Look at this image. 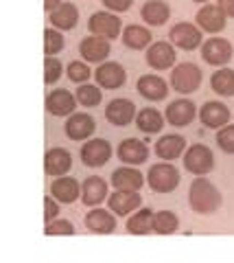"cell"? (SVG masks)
<instances>
[{
    "instance_id": "cell-39",
    "label": "cell",
    "mask_w": 234,
    "mask_h": 263,
    "mask_svg": "<svg viewBox=\"0 0 234 263\" xmlns=\"http://www.w3.org/2000/svg\"><path fill=\"white\" fill-rule=\"evenodd\" d=\"M46 235H75V226L68 219H53L46 224Z\"/></svg>"
},
{
    "instance_id": "cell-17",
    "label": "cell",
    "mask_w": 234,
    "mask_h": 263,
    "mask_svg": "<svg viewBox=\"0 0 234 263\" xmlns=\"http://www.w3.org/2000/svg\"><path fill=\"white\" fill-rule=\"evenodd\" d=\"M110 40L105 37H99V35H88L81 40L79 44V53L88 64H103V60L110 55Z\"/></svg>"
},
{
    "instance_id": "cell-2",
    "label": "cell",
    "mask_w": 234,
    "mask_h": 263,
    "mask_svg": "<svg viewBox=\"0 0 234 263\" xmlns=\"http://www.w3.org/2000/svg\"><path fill=\"white\" fill-rule=\"evenodd\" d=\"M171 86L180 95H193L201 86V68L193 62H182L173 66L171 70Z\"/></svg>"
},
{
    "instance_id": "cell-30",
    "label": "cell",
    "mask_w": 234,
    "mask_h": 263,
    "mask_svg": "<svg viewBox=\"0 0 234 263\" xmlns=\"http://www.w3.org/2000/svg\"><path fill=\"white\" fill-rule=\"evenodd\" d=\"M153 213L151 209H140L134 211L127 219V233L129 235H149L153 233Z\"/></svg>"
},
{
    "instance_id": "cell-8",
    "label": "cell",
    "mask_w": 234,
    "mask_h": 263,
    "mask_svg": "<svg viewBox=\"0 0 234 263\" xmlns=\"http://www.w3.org/2000/svg\"><path fill=\"white\" fill-rule=\"evenodd\" d=\"M234 55V48L228 40L223 37H210L208 42L201 44V57L210 66H225Z\"/></svg>"
},
{
    "instance_id": "cell-18",
    "label": "cell",
    "mask_w": 234,
    "mask_h": 263,
    "mask_svg": "<svg viewBox=\"0 0 234 263\" xmlns=\"http://www.w3.org/2000/svg\"><path fill=\"white\" fill-rule=\"evenodd\" d=\"M105 119L112 125L125 127L136 119V105L129 99H112L105 108Z\"/></svg>"
},
{
    "instance_id": "cell-19",
    "label": "cell",
    "mask_w": 234,
    "mask_h": 263,
    "mask_svg": "<svg viewBox=\"0 0 234 263\" xmlns=\"http://www.w3.org/2000/svg\"><path fill=\"white\" fill-rule=\"evenodd\" d=\"M116 154H118L120 162L136 167V164L147 162V158H149V147L144 145L142 141H138V138H125V141H120Z\"/></svg>"
},
{
    "instance_id": "cell-34",
    "label": "cell",
    "mask_w": 234,
    "mask_h": 263,
    "mask_svg": "<svg viewBox=\"0 0 234 263\" xmlns=\"http://www.w3.org/2000/svg\"><path fill=\"white\" fill-rule=\"evenodd\" d=\"M77 101L83 108H96L103 101L101 95V86H92V84H79L77 88Z\"/></svg>"
},
{
    "instance_id": "cell-44",
    "label": "cell",
    "mask_w": 234,
    "mask_h": 263,
    "mask_svg": "<svg viewBox=\"0 0 234 263\" xmlns=\"http://www.w3.org/2000/svg\"><path fill=\"white\" fill-rule=\"evenodd\" d=\"M193 3H201V5H206V3H210V0H193Z\"/></svg>"
},
{
    "instance_id": "cell-12",
    "label": "cell",
    "mask_w": 234,
    "mask_h": 263,
    "mask_svg": "<svg viewBox=\"0 0 234 263\" xmlns=\"http://www.w3.org/2000/svg\"><path fill=\"white\" fill-rule=\"evenodd\" d=\"M225 15L221 11V7L219 5H204L201 9L197 11L195 15V22H197V27L201 31H206V33H221L225 29Z\"/></svg>"
},
{
    "instance_id": "cell-35",
    "label": "cell",
    "mask_w": 234,
    "mask_h": 263,
    "mask_svg": "<svg viewBox=\"0 0 234 263\" xmlns=\"http://www.w3.org/2000/svg\"><path fill=\"white\" fill-rule=\"evenodd\" d=\"M63 35H61V31L59 29H55V27H48L44 31V53L46 57H55L61 48H63Z\"/></svg>"
},
{
    "instance_id": "cell-16",
    "label": "cell",
    "mask_w": 234,
    "mask_h": 263,
    "mask_svg": "<svg viewBox=\"0 0 234 263\" xmlns=\"http://www.w3.org/2000/svg\"><path fill=\"white\" fill-rule=\"evenodd\" d=\"M66 136L70 141H86V138H90L96 129V123L90 114L86 112H77V114H70V119L66 121Z\"/></svg>"
},
{
    "instance_id": "cell-32",
    "label": "cell",
    "mask_w": 234,
    "mask_h": 263,
    "mask_svg": "<svg viewBox=\"0 0 234 263\" xmlns=\"http://www.w3.org/2000/svg\"><path fill=\"white\" fill-rule=\"evenodd\" d=\"M180 228V219L171 211H158L153 215V233L156 235H173Z\"/></svg>"
},
{
    "instance_id": "cell-14",
    "label": "cell",
    "mask_w": 234,
    "mask_h": 263,
    "mask_svg": "<svg viewBox=\"0 0 234 263\" xmlns=\"http://www.w3.org/2000/svg\"><path fill=\"white\" fill-rule=\"evenodd\" d=\"M199 119L208 129H221L230 123V110L221 101H206L199 110Z\"/></svg>"
},
{
    "instance_id": "cell-27",
    "label": "cell",
    "mask_w": 234,
    "mask_h": 263,
    "mask_svg": "<svg viewBox=\"0 0 234 263\" xmlns=\"http://www.w3.org/2000/svg\"><path fill=\"white\" fill-rule=\"evenodd\" d=\"M140 15L151 27H162V24H166V20L171 18V7H168L164 0H147L140 9Z\"/></svg>"
},
{
    "instance_id": "cell-20",
    "label": "cell",
    "mask_w": 234,
    "mask_h": 263,
    "mask_svg": "<svg viewBox=\"0 0 234 263\" xmlns=\"http://www.w3.org/2000/svg\"><path fill=\"white\" fill-rule=\"evenodd\" d=\"M72 167V156L63 147H53L44 156V171L48 176H66Z\"/></svg>"
},
{
    "instance_id": "cell-7",
    "label": "cell",
    "mask_w": 234,
    "mask_h": 263,
    "mask_svg": "<svg viewBox=\"0 0 234 263\" xmlns=\"http://www.w3.org/2000/svg\"><path fill=\"white\" fill-rule=\"evenodd\" d=\"M112 158V145L105 138H92L81 145V160L86 167L99 169Z\"/></svg>"
},
{
    "instance_id": "cell-28",
    "label": "cell",
    "mask_w": 234,
    "mask_h": 263,
    "mask_svg": "<svg viewBox=\"0 0 234 263\" xmlns=\"http://www.w3.org/2000/svg\"><path fill=\"white\" fill-rule=\"evenodd\" d=\"M120 37H123V44L127 48H132V51H142V48L151 46V31L140 27V24H129V27H125L123 33H120Z\"/></svg>"
},
{
    "instance_id": "cell-37",
    "label": "cell",
    "mask_w": 234,
    "mask_h": 263,
    "mask_svg": "<svg viewBox=\"0 0 234 263\" xmlns=\"http://www.w3.org/2000/svg\"><path fill=\"white\" fill-rule=\"evenodd\" d=\"M66 72H68V79L75 81V84H86V81L90 79V75H92V70L88 68L86 62H70Z\"/></svg>"
},
{
    "instance_id": "cell-11",
    "label": "cell",
    "mask_w": 234,
    "mask_h": 263,
    "mask_svg": "<svg viewBox=\"0 0 234 263\" xmlns=\"http://www.w3.org/2000/svg\"><path fill=\"white\" fill-rule=\"evenodd\" d=\"M142 204V195L140 191H120L116 189V193H112L108 197V206L112 213L125 217V215H132L134 211H138Z\"/></svg>"
},
{
    "instance_id": "cell-33",
    "label": "cell",
    "mask_w": 234,
    "mask_h": 263,
    "mask_svg": "<svg viewBox=\"0 0 234 263\" xmlns=\"http://www.w3.org/2000/svg\"><path fill=\"white\" fill-rule=\"evenodd\" d=\"M210 86L217 95L221 97H234V70L230 68H221L217 70L212 79H210Z\"/></svg>"
},
{
    "instance_id": "cell-38",
    "label": "cell",
    "mask_w": 234,
    "mask_h": 263,
    "mask_svg": "<svg viewBox=\"0 0 234 263\" xmlns=\"http://www.w3.org/2000/svg\"><path fill=\"white\" fill-rule=\"evenodd\" d=\"M217 145L221 147V152L234 154V125H223L217 132Z\"/></svg>"
},
{
    "instance_id": "cell-40",
    "label": "cell",
    "mask_w": 234,
    "mask_h": 263,
    "mask_svg": "<svg viewBox=\"0 0 234 263\" xmlns=\"http://www.w3.org/2000/svg\"><path fill=\"white\" fill-rule=\"evenodd\" d=\"M57 215H59V204H57V200H53L51 195L44 200V219H46V224L48 221H53V219H57Z\"/></svg>"
},
{
    "instance_id": "cell-36",
    "label": "cell",
    "mask_w": 234,
    "mask_h": 263,
    "mask_svg": "<svg viewBox=\"0 0 234 263\" xmlns=\"http://www.w3.org/2000/svg\"><path fill=\"white\" fill-rule=\"evenodd\" d=\"M61 70H63V66H61V62L57 60V57H46V62H44V81H46V86L57 84L59 77H61Z\"/></svg>"
},
{
    "instance_id": "cell-31",
    "label": "cell",
    "mask_w": 234,
    "mask_h": 263,
    "mask_svg": "<svg viewBox=\"0 0 234 263\" xmlns=\"http://www.w3.org/2000/svg\"><path fill=\"white\" fill-rule=\"evenodd\" d=\"M136 127L144 134H158L164 127V119L156 108H144L136 114Z\"/></svg>"
},
{
    "instance_id": "cell-26",
    "label": "cell",
    "mask_w": 234,
    "mask_h": 263,
    "mask_svg": "<svg viewBox=\"0 0 234 263\" xmlns=\"http://www.w3.org/2000/svg\"><path fill=\"white\" fill-rule=\"evenodd\" d=\"M184 152H186V141H184V136H180V134H164L156 143L158 158L168 160V162L175 160V158H180Z\"/></svg>"
},
{
    "instance_id": "cell-21",
    "label": "cell",
    "mask_w": 234,
    "mask_h": 263,
    "mask_svg": "<svg viewBox=\"0 0 234 263\" xmlns=\"http://www.w3.org/2000/svg\"><path fill=\"white\" fill-rule=\"evenodd\" d=\"M51 193L57 202H63V204H72L81 197V184L77 182L75 178L70 176H59L57 180H53L51 184Z\"/></svg>"
},
{
    "instance_id": "cell-41",
    "label": "cell",
    "mask_w": 234,
    "mask_h": 263,
    "mask_svg": "<svg viewBox=\"0 0 234 263\" xmlns=\"http://www.w3.org/2000/svg\"><path fill=\"white\" fill-rule=\"evenodd\" d=\"M101 3L112 11H127L134 5V0H101Z\"/></svg>"
},
{
    "instance_id": "cell-43",
    "label": "cell",
    "mask_w": 234,
    "mask_h": 263,
    "mask_svg": "<svg viewBox=\"0 0 234 263\" xmlns=\"http://www.w3.org/2000/svg\"><path fill=\"white\" fill-rule=\"evenodd\" d=\"M61 3H63V0H44V9H46V13H53Z\"/></svg>"
},
{
    "instance_id": "cell-24",
    "label": "cell",
    "mask_w": 234,
    "mask_h": 263,
    "mask_svg": "<svg viewBox=\"0 0 234 263\" xmlns=\"http://www.w3.org/2000/svg\"><path fill=\"white\" fill-rule=\"evenodd\" d=\"M112 184L120 189V191H140L144 184V178L138 169L127 164V167H118L114 174H112Z\"/></svg>"
},
{
    "instance_id": "cell-23",
    "label": "cell",
    "mask_w": 234,
    "mask_h": 263,
    "mask_svg": "<svg viewBox=\"0 0 234 263\" xmlns=\"http://www.w3.org/2000/svg\"><path fill=\"white\" fill-rule=\"evenodd\" d=\"M108 197V182L99 176H88L81 184V200L86 206H99Z\"/></svg>"
},
{
    "instance_id": "cell-13",
    "label": "cell",
    "mask_w": 234,
    "mask_h": 263,
    "mask_svg": "<svg viewBox=\"0 0 234 263\" xmlns=\"http://www.w3.org/2000/svg\"><path fill=\"white\" fill-rule=\"evenodd\" d=\"M175 46L171 42H156L147 48V64L153 70H168L175 66Z\"/></svg>"
},
{
    "instance_id": "cell-29",
    "label": "cell",
    "mask_w": 234,
    "mask_h": 263,
    "mask_svg": "<svg viewBox=\"0 0 234 263\" xmlns=\"http://www.w3.org/2000/svg\"><path fill=\"white\" fill-rule=\"evenodd\" d=\"M51 15V22H53V27L55 29H59V31H70V29H75L77 27V22H79V9L72 3H61L57 9H55L53 13H48Z\"/></svg>"
},
{
    "instance_id": "cell-5",
    "label": "cell",
    "mask_w": 234,
    "mask_h": 263,
    "mask_svg": "<svg viewBox=\"0 0 234 263\" xmlns=\"http://www.w3.org/2000/svg\"><path fill=\"white\" fill-rule=\"evenodd\" d=\"M88 29H90L92 35L105 37V40H116L123 33V24H120V18L116 13L110 11H96L92 13L90 22H88Z\"/></svg>"
},
{
    "instance_id": "cell-4",
    "label": "cell",
    "mask_w": 234,
    "mask_h": 263,
    "mask_svg": "<svg viewBox=\"0 0 234 263\" xmlns=\"http://www.w3.org/2000/svg\"><path fill=\"white\" fill-rule=\"evenodd\" d=\"M184 167L190 171L193 176H206L210 174L215 167V156L210 152V147H206L204 143H195L184 152Z\"/></svg>"
},
{
    "instance_id": "cell-15",
    "label": "cell",
    "mask_w": 234,
    "mask_h": 263,
    "mask_svg": "<svg viewBox=\"0 0 234 263\" xmlns=\"http://www.w3.org/2000/svg\"><path fill=\"white\" fill-rule=\"evenodd\" d=\"M164 117L173 127H186L188 123H193V119L197 117L195 103L188 101V99H177V101H171L166 105Z\"/></svg>"
},
{
    "instance_id": "cell-25",
    "label": "cell",
    "mask_w": 234,
    "mask_h": 263,
    "mask_svg": "<svg viewBox=\"0 0 234 263\" xmlns=\"http://www.w3.org/2000/svg\"><path fill=\"white\" fill-rule=\"evenodd\" d=\"M86 228L94 235H110L116 230V219L105 209H94L86 215Z\"/></svg>"
},
{
    "instance_id": "cell-9",
    "label": "cell",
    "mask_w": 234,
    "mask_h": 263,
    "mask_svg": "<svg viewBox=\"0 0 234 263\" xmlns=\"http://www.w3.org/2000/svg\"><path fill=\"white\" fill-rule=\"evenodd\" d=\"M94 79L96 84L105 90H116L120 86H125L127 81V70L120 66L118 62H105L94 70Z\"/></svg>"
},
{
    "instance_id": "cell-1",
    "label": "cell",
    "mask_w": 234,
    "mask_h": 263,
    "mask_svg": "<svg viewBox=\"0 0 234 263\" xmlns=\"http://www.w3.org/2000/svg\"><path fill=\"white\" fill-rule=\"evenodd\" d=\"M188 204L199 215H212L221 206V193L210 180H206L204 176H197L188 189Z\"/></svg>"
},
{
    "instance_id": "cell-42",
    "label": "cell",
    "mask_w": 234,
    "mask_h": 263,
    "mask_svg": "<svg viewBox=\"0 0 234 263\" xmlns=\"http://www.w3.org/2000/svg\"><path fill=\"white\" fill-rule=\"evenodd\" d=\"M217 5L221 7V11L228 18H234V0H217Z\"/></svg>"
},
{
    "instance_id": "cell-3",
    "label": "cell",
    "mask_w": 234,
    "mask_h": 263,
    "mask_svg": "<svg viewBox=\"0 0 234 263\" xmlns=\"http://www.w3.org/2000/svg\"><path fill=\"white\" fill-rule=\"evenodd\" d=\"M180 171H177L175 167L168 160L160 162V164H153V167L149 169L147 174V182L151 186V191L156 193H171L177 189V184H180Z\"/></svg>"
},
{
    "instance_id": "cell-10",
    "label": "cell",
    "mask_w": 234,
    "mask_h": 263,
    "mask_svg": "<svg viewBox=\"0 0 234 263\" xmlns=\"http://www.w3.org/2000/svg\"><path fill=\"white\" fill-rule=\"evenodd\" d=\"M77 105H79L77 95H70V90H63V88L53 90L46 97V110L53 117H70Z\"/></svg>"
},
{
    "instance_id": "cell-22",
    "label": "cell",
    "mask_w": 234,
    "mask_h": 263,
    "mask_svg": "<svg viewBox=\"0 0 234 263\" xmlns=\"http://www.w3.org/2000/svg\"><path fill=\"white\" fill-rule=\"evenodd\" d=\"M136 90L147 101H162L168 95V84L158 75H142L138 79V84H136Z\"/></svg>"
},
{
    "instance_id": "cell-6",
    "label": "cell",
    "mask_w": 234,
    "mask_h": 263,
    "mask_svg": "<svg viewBox=\"0 0 234 263\" xmlns=\"http://www.w3.org/2000/svg\"><path fill=\"white\" fill-rule=\"evenodd\" d=\"M168 40H171L173 46L182 48V51H195L197 46H201V29L190 22H177L168 31Z\"/></svg>"
}]
</instances>
